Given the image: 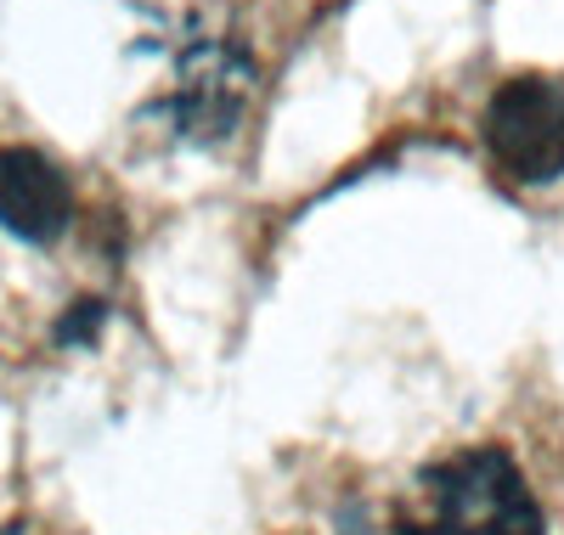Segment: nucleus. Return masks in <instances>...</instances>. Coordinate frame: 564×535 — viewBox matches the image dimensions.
I'll use <instances>...</instances> for the list:
<instances>
[{
    "mask_svg": "<svg viewBox=\"0 0 564 535\" xmlns=\"http://www.w3.org/2000/svg\"><path fill=\"white\" fill-rule=\"evenodd\" d=\"M395 535H547L531 484L502 446H468L423 468Z\"/></svg>",
    "mask_w": 564,
    "mask_h": 535,
    "instance_id": "1",
    "label": "nucleus"
},
{
    "mask_svg": "<svg viewBox=\"0 0 564 535\" xmlns=\"http://www.w3.org/2000/svg\"><path fill=\"white\" fill-rule=\"evenodd\" d=\"M486 153L491 164L520 181L547 186L564 175V79L553 74H520L502 79L486 102Z\"/></svg>",
    "mask_w": 564,
    "mask_h": 535,
    "instance_id": "2",
    "label": "nucleus"
},
{
    "mask_svg": "<svg viewBox=\"0 0 564 535\" xmlns=\"http://www.w3.org/2000/svg\"><path fill=\"white\" fill-rule=\"evenodd\" d=\"M249 57L226 40H198L186 45L181 63H175V90H170V119L181 135L193 141H209V135H226L231 124L243 119V102H249Z\"/></svg>",
    "mask_w": 564,
    "mask_h": 535,
    "instance_id": "3",
    "label": "nucleus"
},
{
    "mask_svg": "<svg viewBox=\"0 0 564 535\" xmlns=\"http://www.w3.org/2000/svg\"><path fill=\"white\" fill-rule=\"evenodd\" d=\"M74 220L68 175L34 148H0V226L23 242H57Z\"/></svg>",
    "mask_w": 564,
    "mask_h": 535,
    "instance_id": "4",
    "label": "nucleus"
},
{
    "mask_svg": "<svg viewBox=\"0 0 564 535\" xmlns=\"http://www.w3.org/2000/svg\"><path fill=\"white\" fill-rule=\"evenodd\" d=\"M0 535H34V529H0Z\"/></svg>",
    "mask_w": 564,
    "mask_h": 535,
    "instance_id": "5",
    "label": "nucleus"
}]
</instances>
